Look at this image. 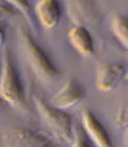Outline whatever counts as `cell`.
Returning <instances> with one entry per match:
<instances>
[{
    "instance_id": "12",
    "label": "cell",
    "mask_w": 128,
    "mask_h": 147,
    "mask_svg": "<svg viewBox=\"0 0 128 147\" xmlns=\"http://www.w3.org/2000/svg\"><path fill=\"white\" fill-rule=\"evenodd\" d=\"M10 6L13 7L15 11H18L24 15V18L28 21V24L30 26L32 30H36V25H35V18H33L32 13H30V4L28 1H24V0H18V1H7Z\"/></svg>"
},
{
    "instance_id": "6",
    "label": "cell",
    "mask_w": 128,
    "mask_h": 147,
    "mask_svg": "<svg viewBox=\"0 0 128 147\" xmlns=\"http://www.w3.org/2000/svg\"><path fill=\"white\" fill-rule=\"evenodd\" d=\"M87 95L85 88L77 81L76 78H69L59 90L51 96L50 105L55 109L66 110L76 106Z\"/></svg>"
},
{
    "instance_id": "3",
    "label": "cell",
    "mask_w": 128,
    "mask_h": 147,
    "mask_svg": "<svg viewBox=\"0 0 128 147\" xmlns=\"http://www.w3.org/2000/svg\"><path fill=\"white\" fill-rule=\"evenodd\" d=\"M35 106L40 118L43 120L47 129L52 134V136L59 142L72 143L73 140V120L69 113L65 110H59L52 107L45 99L40 96H33Z\"/></svg>"
},
{
    "instance_id": "17",
    "label": "cell",
    "mask_w": 128,
    "mask_h": 147,
    "mask_svg": "<svg viewBox=\"0 0 128 147\" xmlns=\"http://www.w3.org/2000/svg\"><path fill=\"white\" fill-rule=\"evenodd\" d=\"M121 142H123V147H128V127L124 128V131H123Z\"/></svg>"
},
{
    "instance_id": "4",
    "label": "cell",
    "mask_w": 128,
    "mask_h": 147,
    "mask_svg": "<svg viewBox=\"0 0 128 147\" xmlns=\"http://www.w3.org/2000/svg\"><path fill=\"white\" fill-rule=\"evenodd\" d=\"M3 147H58L44 135L21 125H8L1 132Z\"/></svg>"
},
{
    "instance_id": "18",
    "label": "cell",
    "mask_w": 128,
    "mask_h": 147,
    "mask_svg": "<svg viewBox=\"0 0 128 147\" xmlns=\"http://www.w3.org/2000/svg\"><path fill=\"white\" fill-rule=\"evenodd\" d=\"M124 78H127L128 80V70H127V73H125V77H124Z\"/></svg>"
},
{
    "instance_id": "5",
    "label": "cell",
    "mask_w": 128,
    "mask_h": 147,
    "mask_svg": "<svg viewBox=\"0 0 128 147\" xmlns=\"http://www.w3.org/2000/svg\"><path fill=\"white\" fill-rule=\"evenodd\" d=\"M66 13L69 15L73 25L88 26L98 25L101 21V15L98 13L95 3L90 0H70L66 3Z\"/></svg>"
},
{
    "instance_id": "2",
    "label": "cell",
    "mask_w": 128,
    "mask_h": 147,
    "mask_svg": "<svg viewBox=\"0 0 128 147\" xmlns=\"http://www.w3.org/2000/svg\"><path fill=\"white\" fill-rule=\"evenodd\" d=\"M19 34L22 40V45L26 54V59L40 81L43 83H54L61 78V70L48 57V54L39 45L32 33L25 28H19Z\"/></svg>"
},
{
    "instance_id": "9",
    "label": "cell",
    "mask_w": 128,
    "mask_h": 147,
    "mask_svg": "<svg viewBox=\"0 0 128 147\" xmlns=\"http://www.w3.org/2000/svg\"><path fill=\"white\" fill-rule=\"evenodd\" d=\"M33 14L44 30H51L59 24L62 10L57 0H40L35 4Z\"/></svg>"
},
{
    "instance_id": "13",
    "label": "cell",
    "mask_w": 128,
    "mask_h": 147,
    "mask_svg": "<svg viewBox=\"0 0 128 147\" xmlns=\"http://www.w3.org/2000/svg\"><path fill=\"white\" fill-rule=\"evenodd\" d=\"M70 147H95V146L88 139V136L84 132L83 127H74V129H73V140L70 143Z\"/></svg>"
},
{
    "instance_id": "1",
    "label": "cell",
    "mask_w": 128,
    "mask_h": 147,
    "mask_svg": "<svg viewBox=\"0 0 128 147\" xmlns=\"http://www.w3.org/2000/svg\"><path fill=\"white\" fill-rule=\"evenodd\" d=\"M0 99L13 109L19 111L28 110L25 88L17 70L10 50H6L1 57V74H0Z\"/></svg>"
},
{
    "instance_id": "14",
    "label": "cell",
    "mask_w": 128,
    "mask_h": 147,
    "mask_svg": "<svg viewBox=\"0 0 128 147\" xmlns=\"http://www.w3.org/2000/svg\"><path fill=\"white\" fill-rule=\"evenodd\" d=\"M116 127L121 129L128 127V100L123 103L116 113Z\"/></svg>"
},
{
    "instance_id": "19",
    "label": "cell",
    "mask_w": 128,
    "mask_h": 147,
    "mask_svg": "<svg viewBox=\"0 0 128 147\" xmlns=\"http://www.w3.org/2000/svg\"><path fill=\"white\" fill-rule=\"evenodd\" d=\"M0 67H1V58H0Z\"/></svg>"
},
{
    "instance_id": "16",
    "label": "cell",
    "mask_w": 128,
    "mask_h": 147,
    "mask_svg": "<svg viewBox=\"0 0 128 147\" xmlns=\"http://www.w3.org/2000/svg\"><path fill=\"white\" fill-rule=\"evenodd\" d=\"M4 40H6V24L0 22V47L4 44Z\"/></svg>"
},
{
    "instance_id": "7",
    "label": "cell",
    "mask_w": 128,
    "mask_h": 147,
    "mask_svg": "<svg viewBox=\"0 0 128 147\" xmlns=\"http://www.w3.org/2000/svg\"><path fill=\"white\" fill-rule=\"evenodd\" d=\"M81 127L95 147H114L108 129L91 110L81 113Z\"/></svg>"
},
{
    "instance_id": "11",
    "label": "cell",
    "mask_w": 128,
    "mask_h": 147,
    "mask_svg": "<svg viewBox=\"0 0 128 147\" xmlns=\"http://www.w3.org/2000/svg\"><path fill=\"white\" fill-rule=\"evenodd\" d=\"M112 32L116 38L128 50V17L116 15L112 21Z\"/></svg>"
},
{
    "instance_id": "15",
    "label": "cell",
    "mask_w": 128,
    "mask_h": 147,
    "mask_svg": "<svg viewBox=\"0 0 128 147\" xmlns=\"http://www.w3.org/2000/svg\"><path fill=\"white\" fill-rule=\"evenodd\" d=\"M15 13H17V11H15L8 3L0 4V22H1V19L3 18H6V17H8V15H13V14H15Z\"/></svg>"
},
{
    "instance_id": "8",
    "label": "cell",
    "mask_w": 128,
    "mask_h": 147,
    "mask_svg": "<svg viewBox=\"0 0 128 147\" xmlns=\"http://www.w3.org/2000/svg\"><path fill=\"white\" fill-rule=\"evenodd\" d=\"M125 66L123 63H101L96 69V88L102 92H110L125 77Z\"/></svg>"
},
{
    "instance_id": "10",
    "label": "cell",
    "mask_w": 128,
    "mask_h": 147,
    "mask_svg": "<svg viewBox=\"0 0 128 147\" xmlns=\"http://www.w3.org/2000/svg\"><path fill=\"white\" fill-rule=\"evenodd\" d=\"M68 40L70 45L76 50L81 57L88 58L95 52L94 38L91 36L90 30L84 26L73 25L68 30Z\"/></svg>"
}]
</instances>
